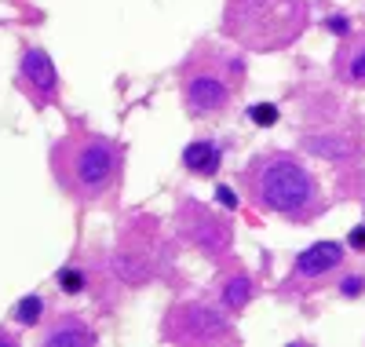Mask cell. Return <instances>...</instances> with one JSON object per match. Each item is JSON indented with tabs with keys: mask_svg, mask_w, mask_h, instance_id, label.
<instances>
[{
	"mask_svg": "<svg viewBox=\"0 0 365 347\" xmlns=\"http://www.w3.org/2000/svg\"><path fill=\"white\" fill-rule=\"evenodd\" d=\"M175 223H179V234L187 238L194 248H201L205 256H212V260L230 256L234 231H230V219L227 216H216L212 208H205L201 201H182Z\"/></svg>",
	"mask_w": 365,
	"mask_h": 347,
	"instance_id": "6",
	"label": "cell"
},
{
	"mask_svg": "<svg viewBox=\"0 0 365 347\" xmlns=\"http://www.w3.org/2000/svg\"><path fill=\"white\" fill-rule=\"evenodd\" d=\"M51 176L81 205H113L125 179V146L110 136L73 129L51 146Z\"/></svg>",
	"mask_w": 365,
	"mask_h": 347,
	"instance_id": "2",
	"label": "cell"
},
{
	"mask_svg": "<svg viewBox=\"0 0 365 347\" xmlns=\"http://www.w3.org/2000/svg\"><path fill=\"white\" fill-rule=\"evenodd\" d=\"M344 263V245L340 241H314L307 252H299L292 263V278L296 281H314L325 278Z\"/></svg>",
	"mask_w": 365,
	"mask_h": 347,
	"instance_id": "8",
	"label": "cell"
},
{
	"mask_svg": "<svg viewBox=\"0 0 365 347\" xmlns=\"http://www.w3.org/2000/svg\"><path fill=\"white\" fill-rule=\"evenodd\" d=\"M220 165H223V146L216 139H194V143H187V150H182V169H187L190 176L212 179L220 172Z\"/></svg>",
	"mask_w": 365,
	"mask_h": 347,
	"instance_id": "11",
	"label": "cell"
},
{
	"mask_svg": "<svg viewBox=\"0 0 365 347\" xmlns=\"http://www.w3.org/2000/svg\"><path fill=\"white\" fill-rule=\"evenodd\" d=\"M41 314H44V300H41V296H26V300L15 307V322H19V326H37Z\"/></svg>",
	"mask_w": 365,
	"mask_h": 347,
	"instance_id": "13",
	"label": "cell"
},
{
	"mask_svg": "<svg viewBox=\"0 0 365 347\" xmlns=\"http://www.w3.org/2000/svg\"><path fill=\"white\" fill-rule=\"evenodd\" d=\"M332 70L336 77L351 88H365V37H347L332 59Z\"/></svg>",
	"mask_w": 365,
	"mask_h": 347,
	"instance_id": "10",
	"label": "cell"
},
{
	"mask_svg": "<svg viewBox=\"0 0 365 347\" xmlns=\"http://www.w3.org/2000/svg\"><path fill=\"white\" fill-rule=\"evenodd\" d=\"M216 201H223L227 208H234V194H230V191H220V194H216Z\"/></svg>",
	"mask_w": 365,
	"mask_h": 347,
	"instance_id": "19",
	"label": "cell"
},
{
	"mask_svg": "<svg viewBox=\"0 0 365 347\" xmlns=\"http://www.w3.org/2000/svg\"><path fill=\"white\" fill-rule=\"evenodd\" d=\"M19 84L34 106H58V74L55 62L44 48H26L22 51V66H19Z\"/></svg>",
	"mask_w": 365,
	"mask_h": 347,
	"instance_id": "7",
	"label": "cell"
},
{
	"mask_svg": "<svg viewBox=\"0 0 365 347\" xmlns=\"http://www.w3.org/2000/svg\"><path fill=\"white\" fill-rule=\"evenodd\" d=\"M311 22L307 0H227L223 8V37L237 48L274 55L292 48Z\"/></svg>",
	"mask_w": 365,
	"mask_h": 347,
	"instance_id": "3",
	"label": "cell"
},
{
	"mask_svg": "<svg viewBox=\"0 0 365 347\" xmlns=\"http://www.w3.org/2000/svg\"><path fill=\"white\" fill-rule=\"evenodd\" d=\"M241 194L252 208L289 219V223H314L325 212V194L318 176L289 150H263L237 176Z\"/></svg>",
	"mask_w": 365,
	"mask_h": 347,
	"instance_id": "1",
	"label": "cell"
},
{
	"mask_svg": "<svg viewBox=\"0 0 365 347\" xmlns=\"http://www.w3.org/2000/svg\"><path fill=\"white\" fill-rule=\"evenodd\" d=\"M241 88H245V59L227 48L197 44L179 66V99L190 121H212L227 114Z\"/></svg>",
	"mask_w": 365,
	"mask_h": 347,
	"instance_id": "4",
	"label": "cell"
},
{
	"mask_svg": "<svg viewBox=\"0 0 365 347\" xmlns=\"http://www.w3.org/2000/svg\"><path fill=\"white\" fill-rule=\"evenodd\" d=\"M329 29H336V34H347V19H329Z\"/></svg>",
	"mask_w": 365,
	"mask_h": 347,
	"instance_id": "18",
	"label": "cell"
},
{
	"mask_svg": "<svg viewBox=\"0 0 365 347\" xmlns=\"http://www.w3.org/2000/svg\"><path fill=\"white\" fill-rule=\"evenodd\" d=\"M0 333H4V329H0ZM0 343H15V340L11 336H0Z\"/></svg>",
	"mask_w": 365,
	"mask_h": 347,
	"instance_id": "20",
	"label": "cell"
},
{
	"mask_svg": "<svg viewBox=\"0 0 365 347\" xmlns=\"http://www.w3.org/2000/svg\"><path fill=\"white\" fill-rule=\"evenodd\" d=\"M252 117H256L259 124H270L274 117H278V110H274V106H256V110H252Z\"/></svg>",
	"mask_w": 365,
	"mask_h": 347,
	"instance_id": "16",
	"label": "cell"
},
{
	"mask_svg": "<svg viewBox=\"0 0 365 347\" xmlns=\"http://www.w3.org/2000/svg\"><path fill=\"white\" fill-rule=\"evenodd\" d=\"M165 343H237V329L220 307L205 300H175L161 322Z\"/></svg>",
	"mask_w": 365,
	"mask_h": 347,
	"instance_id": "5",
	"label": "cell"
},
{
	"mask_svg": "<svg viewBox=\"0 0 365 347\" xmlns=\"http://www.w3.org/2000/svg\"><path fill=\"white\" fill-rule=\"evenodd\" d=\"M58 286H63V293H81L84 289V271L81 267H63L58 271Z\"/></svg>",
	"mask_w": 365,
	"mask_h": 347,
	"instance_id": "14",
	"label": "cell"
},
{
	"mask_svg": "<svg viewBox=\"0 0 365 347\" xmlns=\"http://www.w3.org/2000/svg\"><path fill=\"white\" fill-rule=\"evenodd\" d=\"M347 245H351V248H358V252H365V223H361V227H354V231L347 234Z\"/></svg>",
	"mask_w": 365,
	"mask_h": 347,
	"instance_id": "15",
	"label": "cell"
},
{
	"mask_svg": "<svg viewBox=\"0 0 365 347\" xmlns=\"http://www.w3.org/2000/svg\"><path fill=\"white\" fill-rule=\"evenodd\" d=\"M344 293H347V296L361 293V278H347V281H344Z\"/></svg>",
	"mask_w": 365,
	"mask_h": 347,
	"instance_id": "17",
	"label": "cell"
},
{
	"mask_svg": "<svg viewBox=\"0 0 365 347\" xmlns=\"http://www.w3.org/2000/svg\"><path fill=\"white\" fill-rule=\"evenodd\" d=\"M41 343H48V347H88V343H96V329L84 318H77V314H58V318H51V326L44 329Z\"/></svg>",
	"mask_w": 365,
	"mask_h": 347,
	"instance_id": "9",
	"label": "cell"
},
{
	"mask_svg": "<svg viewBox=\"0 0 365 347\" xmlns=\"http://www.w3.org/2000/svg\"><path fill=\"white\" fill-rule=\"evenodd\" d=\"M252 293H256V286H252V278L249 274H230L227 281H223V289H220V296H223V307L227 311H241L249 300H252Z\"/></svg>",
	"mask_w": 365,
	"mask_h": 347,
	"instance_id": "12",
	"label": "cell"
}]
</instances>
